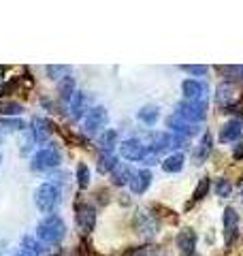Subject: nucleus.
I'll return each instance as SVG.
<instances>
[{
    "instance_id": "1",
    "label": "nucleus",
    "mask_w": 243,
    "mask_h": 256,
    "mask_svg": "<svg viewBox=\"0 0 243 256\" xmlns=\"http://www.w3.org/2000/svg\"><path fill=\"white\" fill-rule=\"evenodd\" d=\"M64 235H66V226L58 214H50L45 216L43 220L38 222L36 226V237L40 244H47V246H58Z\"/></svg>"
},
{
    "instance_id": "2",
    "label": "nucleus",
    "mask_w": 243,
    "mask_h": 256,
    "mask_svg": "<svg viewBox=\"0 0 243 256\" xmlns=\"http://www.w3.org/2000/svg\"><path fill=\"white\" fill-rule=\"evenodd\" d=\"M34 203L43 214H47V216L54 214L56 205L60 203V186L54 184V182L40 184V186L36 188V192H34Z\"/></svg>"
},
{
    "instance_id": "3",
    "label": "nucleus",
    "mask_w": 243,
    "mask_h": 256,
    "mask_svg": "<svg viewBox=\"0 0 243 256\" xmlns=\"http://www.w3.org/2000/svg\"><path fill=\"white\" fill-rule=\"evenodd\" d=\"M60 160H62V156H60V150L54 146V143H47V146H43L40 148L36 154H34V158H32V171H52V169H56V166H60Z\"/></svg>"
},
{
    "instance_id": "4",
    "label": "nucleus",
    "mask_w": 243,
    "mask_h": 256,
    "mask_svg": "<svg viewBox=\"0 0 243 256\" xmlns=\"http://www.w3.org/2000/svg\"><path fill=\"white\" fill-rule=\"evenodd\" d=\"M175 114L184 118L190 124H198L207 118V102L205 100H180L175 107Z\"/></svg>"
},
{
    "instance_id": "5",
    "label": "nucleus",
    "mask_w": 243,
    "mask_h": 256,
    "mask_svg": "<svg viewBox=\"0 0 243 256\" xmlns=\"http://www.w3.org/2000/svg\"><path fill=\"white\" fill-rule=\"evenodd\" d=\"M107 122H109V111L100 105H96L88 111V116L84 118V130L88 134H100L107 130V128H104Z\"/></svg>"
},
{
    "instance_id": "6",
    "label": "nucleus",
    "mask_w": 243,
    "mask_h": 256,
    "mask_svg": "<svg viewBox=\"0 0 243 256\" xmlns=\"http://www.w3.org/2000/svg\"><path fill=\"white\" fill-rule=\"evenodd\" d=\"M75 222H77V228L81 230V233L90 235L94 230V226H96V207L92 203L79 201L75 205Z\"/></svg>"
},
{
    "instance_id": "7",
    "label": "nucleus",
    "mask_w": 243,
    "mask_h": 256,
    "mask_svg": "<svg viewBox=\"0 0 243 256\" xmlns=\"http://www.w3.org/2000/svg\"><path fill=\"white\" fill-rule=\"evenodd\" d=\"M132 224H134L136 233L143 235V237H154L158 233V226H160V222H158L156 216H154V212H148V210H136Z\"/></svg>"
},
{
    "instance_id": "8",
    "label": "nucleus",
    "mask_w": 243,
    "mask_h": 256,
    "mask_svg": "<svg viewBox=\"0 0 243 256\" xmlns=\"http://www.w3.org/2000/svg\"><path fill=\"white\" fill-rule=\"evenodd\" d=\"M222 222H224V246L230 248L239 237V214L234 212V207H226Z\"/></svg>"
},
{
    "instance_id": "9",
    "label": "nucleus",
    "mask_w": 243,
    "mask_h": 256,
    "mask_svg": "<svg viewBox=\"0 0 243 256\" xmlns=\"http://www.w3.org/2000/svg\"><path fill=\"white\" fill-rule=\"evenodd\" d=\"M145 152H148V148H145L141 139H126L124 143H120V154L126 160H130V162H141Z\"/></svg>"
},
{
    "instance_id": "10",
    "label": "nucleus",
    "mask_w": 243,
    "mask_h": 256,
    "mask_svg": "<svg viewBox=\"0 0 243 256\" xmlns=\"http://www.w3.org/2000/svg\"><path fill=\"white\" fill-rule=\"evenodd\" d=\"M175 244L180 248L182 256H196V233H194L190 226H186L177 233Z\"/></svg>"
},
{
    "instance_id": "11",
    "label": "nucleus",
    "mask_w": 243,
    "mask_h": 256,
    "mask_svg": "<svg viewBox=\"0 0 243 256\" xmlns=\"http://www.w3.org/2000/svg\"><path fill=\"white\" fill-rule=\"evenodd\" d=\"M182 94H184V100H205L207 84L200 82V79H184Z\"/></svg>"
},
{
    "instance_id": "12",
    "label": "nucleus",
    "mask_w": 243,
    "mask_h": 256,
    "mask_svg": "<svg viewBox=\"0 0 243 256\" xmlns=\"http://www.w3.org/2000/svg\"><path fill=\"white\" fill-rule=\"evenodd\" d=\"M166 126L173 130V134H182V137H186V139L198 132V126H196V124L186 122V120H184V118H180L177 114H171V116L166 118Z\"/></svg>"
},
{
    "instance_id": "13",
    "label": "nucleus",
    "mask_w": 243,
    "mask_h": 256,
    "mask_svg": "<svg viewBox=\"0 0 243 256\" xmlns=\"http://www.w3.org/2000/svg\"><path fill=\"white\" fill-rule=\"evenodd\" d=\"M30 130L34 132V139H36V143H47V139L54 134V130H56V126H54V122L52 120H47V118H34L32 120V126H30Z\"/></svg>"
},
{
    "instance_id": "14",
    "label": "nucleus",
    "mask_w": 243,
    "mask_h": 256,
    "mask_svg": "<svg viewBox=\"0 0 243 256\" xmlns=\"http://www.w3.org/2000/svg\"><path fill=\"white\" fill-rule=\"evenodd\" d=\"M90 109H92L90 94H88V92H75V94H72V98H70L72 118H75V120H84Z\"/></svg>"
},
{
    "instance_id": "15",
    "label": "nucleus",
    "mask_w": 243,
    "mask_h": 256,
    "mask_svg": "<svg viewBox=\"0 0 243 256\" xmlns=\"http://www.w3.org/2000/svg\"><path fill=\"white\" fill-rule=\"evenodd\" d=\"M234 100H237V90H234L232 84L224 82V84L218 86V92H216V102H218V107L228 109V107L234 105Z\"/></svg>"
},
{
    "instance_id": "16",
    "label": "nucleus",
    "mask_w": 243,
    "mask_h": 256,
    "mask_svg": "<svg viewBox=\"0 0 243 256\" xmlns=\"http://www.w3.org/2000/svg\"><path fill=\"white\" fill-rule=\"evenodd\" d=\"M212 152H214V134L207 130L205 134H202V139H200V143L196 146V150H194V154H192L194 162H196V164H202L209 156H212Z\"/></svg>"
},
{
    "instance_id": "17",
    "label": "nucleus",
    "mask_w": 243,
    "mask_h": 256,
    "mask_svg": "<svg viewBox=\"0 0 243 256\" xmlns=\"http://www.w3.org/2000/svg\"><path fill=\"white\" fill-rule=\"evenodd\" d=\"M241 132H243V126H241V122L237 118H232V120H228L222 128H220V143H234L239 137H241Z\"/></svg>"
},
{
    "instance_id": "18",
    "label": "nucleus",
    "mask_w": 243,
    "mask_h": 256,
    "mask_svg": "<svg viewBox=\"0 0 243 256\" xmlns=\"http://www.w3.org/2000/svg\"><path fill=\"white\" fill-rule=\"evenodd\" d=\"M130 190L134 194H143V192H148V188L152 186V173L148 169H139L132 173V180H130Z\"/></svg>"
},
{
    "instance_id": "19",
    "label": "nucleus",
    "mask_w": 243,
    "mask_h": 256,
    "mask_svg": "<svg viewBox=\"0 0 243 256\" xmlns=\"http://www.w3.org/2000/svg\"><path fill=\"white\" fill-rule=\"evenodd\" d=\"M132 173H134V171H132L126 162H118V164H116V169L109 173V175H111V184H113V186H118V188L126 186V184H130Z\"/></svg>"
},
{
    "instance_id": "20",
    "label": "nucleus",
    "mask_w": 243,
    "mask_h": 256,
    "mask_svg": "<svg viewBox=\"0 0 243 256\" xmlns=\"http://www.w3.org/2000/svg\"><path fill=\"white\" fill-rule=\"evenodd\" d=\"M116 146H118V130L107 128L104 132L98 134V148H100V152H109V154H113Z\"/></svg>"
},
{
    "instance_id": "21",
    "label": "nucleus",
    "mask_w": 243,
    "mask_h": 256,
    "mask_svg": "<svg viewBox=\"0 0 243 256\" xmlns=\"http://www.w3.org/2000/svg\"><path fill=\"white\" fill-rule=\"evenodd\" d=\"M58 94H60V100L70 102L72 94H75V77L64 75L60 82H58Z\"/></svg>"
},
{
    "instance_id": "22",
    "label": "nucleus",
    "mask_w": 243,
    "mask_h": 256,
    "mask_svg": "<svg viewBox=\"0 0 243 256\" xmlns=\"http://www.w3.org/2000/svg\"><path fill=\"white\" fill-rule=\"evenodd\" d=\"M120 162L116 154H109V152H100L98 154V162H96V169H98V173L107 175L111 173L113 169H116V164Z\"/></svg>"
},
{
    "instance_id": "23",
    "label": "nucleus",
    "mask_w": 243,
    "mask_h": 256,
    "mask_svg": "<svg viewBox=\"0 0 243 256\" xmlns=\"http://www.w3.org/2000/svg\"><path fill=\"white\" fill-rule=\"evenodd\" d=\"M184 162H186L184 154L177 152V154H171L162 160V169H164V173H180L184 169Z\"/></svg>"
},
{
    "instance_id": "24",
    "label": "nucleus",
    "mask_w": 243,
    "mask_h": 256,
    "mask_svg": "<svg viewBox=\"0 0 243 256\" xmlns=\"http://www.w3.org/2000/svg\"><path fill=\"white\" fill-rule=\"evenodd\" d=\"M136 118H139L143 124L154 126L158 122V118H160V109H158V105H143L139 109V114H136Z\"/></svg>"
},
{
    "instance_id": "25",
    "label": "nucleus",
    "mask_w": 243,
    "mask_h": 256,
    "mask_svg": "<svg viewBox=\"0 0 243 256\" xmlns=\"http://www.w3.org/2000/svg\"><path fill=\"white\" fill-rule=\"evenodd\" d=\"M15 130H26V124L20 118H0V134H9Z\"/></svg>"
},
{
    "instance_id": "26",
    "label": "nucleus",
    "mask_w": 243,
    "mask_h": 256,
    "mask_svg": "<svg viewBox=\"0 0 243 256\" xmlns=\"http://www.w3.org/2000/svg\"><path fill=\"white\" fill-rule=\"evenodd\" d=\"M209 186H212V180L207 178H200V182L196 184V188H194V192H192V198H190V203H188V207H192L194 203H198V201H202V198L207 196V192H209Z\"/></svg>"
},
{
    "instance_id": "27",
    "label": "nucleus",
    "mask_w": 243,
    "mask_h": 256,
    "mask_svg": "<svg viewBox=\"0 0 243 256\" xmlns=\"http://www.w3.org/2000/svg\"><path fill=\"white\" fill-rule=\"evenodd\" d=\"M77 184H79L81 190H86L88 186H90V169H88L86 162L77 164Z\"/></svg>"
},
{
    "instance_id": "28",
    "label": "nucleus",
    "mask_w": 243,
    "mask_h": 256,
    "mask_svg": "<svg viewBox=\"0 0 243 256\" xmlns=\"http://www.w3.org/2000/svg\"><path fill=\"white\" fill-rule=\"evenodd\" d=\"M214 190H216V194H218V196L228 198V196H230V192H232V184H230L228 180H226V178H218V180H216Z\"/></svg>"
},
{
    "instance_id": "29",
    "label": "nucleus",
    "mask_w": 243,
    "mask_h": 256,
    "mask_svg": "<svg viewBox=\"0 0 243 256\" xmlns=\"http://www.w3.org/2000/svg\"><path fill=\"white\" fill-rule=\"evenodd\" d=\"M24 111V107L20 105V102H15V100H6L0 105V114H2L4 118H13V116H20Z\"/></svg>"
},
{
    "instance_id": "30",
    "label": "nucleus",
    "mask_w": 243,
    "mask_h": 256,
    "mask_svg": "<svg viewBox=\"0 0 243 256\" xmlns=\"http://www.w3.org/2000/svg\"><path fill=\"white\" fill-rule=\"evenodd\" d=\"M216 70H218V75H222L230 84V79H237L243 73V66H218Z\"/></svg>"
},
{
    "instance_id": "31",
    "label": "nucleus",
    "mask_w": 243,
    "mask_h": 256,
    "mask_svg": "<svg viewBox=\"0 0 243 256\" xmlns=\"http://www.w3.org/2000/svg\"><path fill=\"white\" fill-rule=\"evenodd\" d=\"M182 70H186V73H190V75L200 77V75H207V70H209V68L205 66V64H184Z\"/></svg>"
},
{
    "instance_id": "32",
    "label": "nucleus",
    "mask_w": 243,
    "mask_h": 256,
    "mask_svg": "<svg viewBox=\"0 0 243 256\" xmlns=\"http://www.w3.org/2000/svg\"><path fill=\"white\" fill-rule=\"evenodd\" d=\"M45 70H47V77L58 79V82H60V79L64 77V73H68V66H54V64H50Z\"/></svg>"
},
{
    "instance_id": "33",
    "label": "nucleus",
    "mask_w": 243,
    "mask_h": 256,
    "mask_svg": "<svg viewBox=\"0 0 243 256\" xmlns=\"http://www.w3.org/2000/svg\"><path fill=\"white\" fill-rule=\"evenodd\" d=\"M160 160V154H156V152H152V150H148L145 152V156L141 158V164L143 166H154Z\"/></svg>"
},
{
    "instance_id": "34",
    "label": "nucleus",
    "mask_w": 243,
    "mask_h": 256,
    "mask_svg": "<svg viewBox=\"0 0 243 256\" xmlns=\"http://www.w3.org/2000/svg\"><path fill=\"white\" fill-rule=\"evenodd\" d=\"M232 158L234 160H243V141H239L237 146L232 148Z\"/></svg>"
},
{
    "instance_id": "35",
    "label": "nucleus",
    "mask_w": 243,
    "mask_h": 256,
    "mask_svg": "<svg viewBox=\"0 0 243 256\" xmlns=\"http://www.w3.org/2000/svg\"><path fill=\"white\" fill-rule=\"evenodd\" d=\"M239 194H241V196H243V180H241V182H239Z\"/></svg>"
}]
</instances>
